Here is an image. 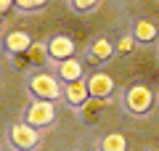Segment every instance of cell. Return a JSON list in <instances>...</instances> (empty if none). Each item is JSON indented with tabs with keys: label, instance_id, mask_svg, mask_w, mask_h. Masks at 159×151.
Segmentation results:
<instances>
[{
	"label": "cell",
	"instance_id": "obj_1",
	"mask_svg": "<svg viewBox=\"0 0 159 151\" xmlns=\"http://www.w3.org/2000/svg\"><path fill=\"white\" fill-rule=\"evenodd\" d=\"M27 88L34 95V101H51V103H56V101L64 98V82L51 72H32L27 77Z\"/></svg>",
	"mask_w": 159,
	"mask_h": 151
},
{
	"label": "cell",
	"instance_id": "obj_2",
	"mask_svg": "<svg viewBox=\"0 0 159 151\" xmlns=\"http://www.w3.org/2000/svg\"><path fill=\"white\" fill-rule=\"evenodd\" d=\"M154 103H157V95H154V90L148 85H130L122 93V106L133 117H146L154 109Z\"/></svg>",
	"mask_w": 159,
	"mask_h": 151
},
{
	"label": "cell",
	"instance_id": "obj_3",
	"mask_svg": "<svg viewBox=\"0 0 159 151\" xmlns=\"http://www.w3.org/2000/svg\"><path fill=\"white\" fill-rule=\"evenodd\" d=\"M40 130H34V127H29L27 122H13L11 125V130H8V143H11V149L13 151H34L40 146Z\"/></svg>",
	"mask_w": 159,
	"mask_h": 151
},
{
	"label": "cell",
	"instance_id": "obj_4",
	"mask_svg": "<svg viewBox=\"0 0 159 151\" xmlns=\"http://www.w3.org/2000/svg\"><path fill=\"white\" fill-rule=\"evenodd\" d=\"M24 122L34 130H45L56 122V103L51 101H32L27 106V114H24Z\"/></svg>",
	"mask_w": 159,
	"mask_h": 151
},
{
	"label": "cell",
	"instance_id": "obj_5",
	"mask_svg": "<svg viewBox=\"0 0 159 151\" xmlns=\"http://www.w3.org/2000/svg\"><path fill=\"white\" fill-rule=\"evenodd\" d=\"M88 90H90V98H101V101H111V95H114V80H111V74H106V72H90L88 74Z\"/></svg>",
	"mask_w": 159,
	"mask_h": 151
},
{
	"label": "cell",
	"instance_id": "obj_6",
	"mask_svg": "<svg viewBox=\"0 0 159 151\" xmlns=\"http://www.w3.org/2000/svg\"><path fill=\"white\" fill-rule=\"evenodd\" d=\"M48 53H51V64H64L69 58H74V40L69 34H53L48 40Z\"/></svg>",
	"mask_w": 159,
	"mask_h": 151
},
{
	"label": "cell",
	"instance_id": "obj_7",
	"mask_svg": "<svg viewBox=\"0 0 159 151\" xmlns=\"http://www.w3.org/2000/svg\"><path fill=\"white\" fill-rule=\"evenodd\" d=\"M56 77L61 80L64 85H72V82H82V80H88V74L90 72H85V64L80 61L77 56L74 58H69V61H64V64H56Z\"/></svg>",
	"mask_w": 159,
	"mask_h": 151
},
{
	"label": "cell",
	"instance_id": "obj_8",
	"mask_svg": "<svg viewBox=\"0 0 159 151\" xmlns=\"http://www.w3.org/2000/svg\"><path fill=\"white\" fill-rule=\"evenodd\" d=\"M111 56H117V43H111L103 34H98V37L90 40V48H88V61L90 64H103Z\"/></svg>",
	"mask_w": 159,
	"mask_h": 151
},
{
	"label": "cell",
	"instance_id": "obj_9",
	"mask_svg": "<svg viewBox=\"0 0 159 151\" xmlns=\"http://www.w3.org/2000/svg\"><path fill=\"white\" fill-rule=\"evenodd\" d=\"M64 101H66V106L80 112V109L85 106L88 101H90V90H88V82H72V85H64Z\"/></svg>",
	"mask_w": 159,
	"mask_h": 151
},
{
	"label": "cell",
	"instance_id": "obj_10",
	"mask_svg": "<svg viewBox=\"0 0 159 151\" xmlns=\"http://www.w3.org/2000/svg\"><path fill=\"white\" fill-rule=\"evenodd\" d=\"M32 45H34V40L29 37L24 29H13V32L6 34V50L11 56H24V53H29Z\"/></svg>",
	"mask_w": 159,
	"mask_h": 151
},
{
	"label": "cell",
	"instance_id": "obj_11",
	"mask_svg": "<svg viewBox=\"0 0 159 151\" xmlns=\"http://www.w3.org/2000/svg\"><path fill=\"white\" fill-rule=\"evenodd\" d=\"M133 37H135V43L138 45H148V43H154V40L159 37V27L151 21V19H138L135 24H133Z\"/></svg>",
	"mask_w": 159,
	"mask_h": 151
},
{
	"label": "cell",
	"instance_id": "obj_12",
	"mask_svg": "<svg viewBox=\"0 0 159 151\" xmlns=\"http://www.w3.org/2000/svg\"><path fill=\"white\" fill-rule=\"evenodd\" d=\"M109 109V101H101V98H90L85 103V106L77 112V117H80V122H85V125H96L98 119L103 117V112Z\"/></svg>",
	"mask_w": 159,
	"mask_h": 151
},
{
	"label": "cell",
	"instance_id": "obj_13",
	"mask_svg": "<svg viewBox=\"0 0 159 151\" xmlns=\"http://www.w3.org/2000/svg\"><path fill=\"white\" fill-rule=\"evenodd\" d=\"M98 151H127V138L122 133H106L98 138Z\"/></svg>",
	"mask_w": 159,
	"mask_h": 151
},
{
	"label": "cell",
	"instance_id": "obj_14",
	"mask_svg": "<svg viewBox=\"0 0 159 151\" xmlns=\"http://www.w3.org/2000/svg\"><path fill=\"white\" fill-rule=\"evenodd\" d=\"M29 61H32V69L43 72V66L51 61V53H48V43H43V40H34V45L29 48Z\"/></svg>",
	"mask_w": 159,
	"mask_h": 151
},
{
	"label": "cell",
	"instance_id": "obj_15",
	"mask_svg": "<svg viewBox=\"0 0 159 151\" xmlns=\"http://www.w3.org/2000/svg\"><path fill=\"white\" fill-rule=\"evenodd\" d=\"M69 8H72V11H77V13H93V11H98V8H101V3H98V0H72V3H69Z\"/></svg>",
	"mask_w": 159,
	"mask_h": 151
},
{
	"label": "cell",
	"instance_id": "obj_16",
	"mask_svg": "<svg viewBox=\"0 0 159 151\" xmlns=\"http://www.w3.org/2000/svg\"><path fill=\"white\" fill-rule=\"evenodd\" d=\"M135 37L133 34H122V37L117 40V56H130L133 50H135Z\"/></svg>",
	"mask_w": 159,
	"mask_h": 151
},
{
	"label": "cell",
	"instance_id": "obj_17",
	"mask_svg": "<svg viewBox=\"0 0 159 151\" xmlns=\"http://www.w3.org/2000/svg\"><path fill=\"white\" fill-rule=\"evenodd\" d=\"M13 6L19 8V11L21 13H34V11H40V8H45V3H43V0H19V3H13Z\"/></svg>",
	"mask_w": 159,
	"mask_h": 151
},
{
	"label": "cell",
	"instance_id": "obj_18",
	"mask_svg": "<svg viewBox=\"0 0 159 151\" xmlns=\"http://www.w3.org/2000/svg\"><path fill=\"white\" fill-rule=\"evenodd\" d=\"M11 61H13V66H19V69H32L29 53H24V56H11Z\"/></svg>",
	"mask_w": 159,
	"mask_h": 151
},
{
	"label": "cell",
	"instance_id": "obj_19",
	"mask_svg": "<svg viewBox=\"0 0 159 151\" xmlns=\"http://www.w3.org/2000/svg\"><path fill=\"white\" fill-rule=\"evenodd\" d=\"M0 8H3V13H6L8 8H13V3H11V0H3V3H0Z\"/></svg>",
	"mask_w": 159,
	"mask_h": 151
},
{
	"label": "cell",
	"instance_id": "obj_20",
	"mask_svg": "<svg viewBox=\"0 0 159 151\" xmlns=\"http://www.w3.org/2000/svg\"><path fill=\"white\" fill-rule=\"evenodd\" d=\"M148 151H159V149H148Z\"/></svg>",
	"mask_w": 159,
	"mask_h": 151
},
{
	"label": "cell",
	"instance_id": "obj_21",
	"mask_svg": "<svg viewBox=\"0 0 159 151\" xmlns=\"http://www.w3.org/2000/svg\"><path fill=\"white\" fill-rule=\"evenodd\" d=\"M157 53H159V50H157Z\"/></svg>",
	"mask_w": 159,
	"mask_h": 151
}]
</instances>
